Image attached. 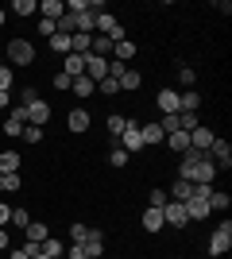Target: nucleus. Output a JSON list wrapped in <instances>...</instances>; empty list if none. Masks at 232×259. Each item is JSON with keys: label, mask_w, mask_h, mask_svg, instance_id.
<instances>
[{"label": "nucleus", "mask_w": 232, "mask_h": 259, "mask_svg": "<svg viewBox=\"0 0 232 259\" xmlns=\"http://www.w3.org/2000/svg\"><path fill=\"white\" fill-rule=\"evenodd\" d=\"M228 248H232V221H221L209 232V255H224Z\"/></svg>", "instance_id": "f257e3e1"}, {"label": "nucleus", "mask_w": 232, "mask_h": 259, "mask_svg": "<svg viewBox=\"0 0 232 259\" xmlns=\"http://www.w3.org/2000/svg\"><path fill=\"white\" fill-rule=\"evenodd\" d=\"M8 62L12 66H31L35 62V47L27 39H8Z\"/></svg>", "instance_id": "f03ea898"}, {"label": "nucleus", "mask_w": 232, "mask_h": 259, "mask_svg": "<svg viewBox=\"0 0 232 259\" xmlns=\"http://www.w3.org/2000/svg\"><path fill=\"white\" fill-rule=\"evenodd\" d=\"M120 147H124L128 155H140V151H144V136H140V124H135V120H128V124H124Z\"/></svg>", "instance_id": "7ed1b4c3"}, {"label": "nucleus", "mask_w": 232, "mask_h": 259, "mask_svg": "<svg viewBox=\"0 0 232 259\" xmlns=\"http://www.w3.org/2000/svg\"><path fill=\"white\" fill-rule=\"evenodd\" d=\"M217 178V162L209 159V155H201L194 166H190V182H213Z\"/></svg>", "instance_id": "20e7f679"}, {"label": "nucleus", "mask_w": 232, "mask_h": 259, "mask_svg": "<svg viewBox=\"0 0 232 259\" xmlns=\"http://www.w3.org/2000/svg\"><path fill=\"white\" fill-rule=\"evenodd\" d=\"M163 221H166V225H174V228H186L190 225L186 201H166V205H163Z\"/></svg>", "instance_id": "39448f33"}, {"label": "nucleus", "mask_w": 232, "mask_h": 259, "mask_svg": "<svg viewBox=\"0 0 232 259\" xmlns=\"http://www.w3.org/2000/svg\"><path fill=\"white\" fill-rule=\"evenodd\" d=\"M205 155H209V159L217 162V170H221V166L228 170V166H232V147H228L224 140H213V143H209V151H205Z\"/></svg>", "instance_id": "423d86ee"}, {"label": "nucleus", "mask_w": 232, "mask_h": 259, "mask_svg": "<svg viewBox=\"0 0 232 259\" xmlns=\"http://www.w3.org/2000/svg\"><path fill=\"white\" fill-rule=\"evenodd\" d=\"M81 251H85V259H101V251H105V236H101V228H89V236L81 240Z\"/></svg>", "instance_id": "0eeeda50"}, {"label": "nucleus", "mask_w": 232, "mask_h": 259, "mask_svg": "<svg viewBox=\"0 0 232 259\" xmlns=\"http://www.w3.org/2000/svg\"><path fill=\"white\" fill-rule=\"evenodd\" d=\"M23 108H27V124H35V128H43L47 120H51V105L43 97L35 101V105H23Z\"/></svg>", "instance_id": "6e6552de"}, {"label": "nucleus", "mask_w": 232, "mask_h": 259, "mask_svg": "<svg viewBox=\"0 0 232 259\" xmlns=\"http://www.w3.org/2000/svg\"><path fill=\"white\" fill-rule=\"evenodd\" d=\"M213 140H217V136H213V128H205V124H198V128L190 132V147H194V151H209Z\"/></svg>", "instance_id": "1a4fd4ad"}, {"label": "nucleus", "mask_w": 232, "mask_h": 259, "mask_svg": "<svg viewBox=\"0 0 232 259\" xmlns=\"http://www.w3.org/2000/svg\"><path fill=\"white\" fill-rule=\"evenodd\" d=\"M85 77H93V81L109 77V62H105V58H97V54H85Z\"/></svg>", "instance_id": "9d476101"}, {"label": "nucleus", "mask_w": 232, "mask_h": 259, "mask_svg": "<svg viewBox=\"0 0 232 259\" xmlns=\"http://www.w3.org/2000/svg\"><path fill=\"white\" fill-rule=\"evenodd\" d=\"M198 108H201L198 89H182V93H178V112H198Z\"/></svg>", "instance_id": "9b49d317"}, {"label": "nucleus", "mask_w": 232, "mask_h": 259, "mask_svg": "<svg viewBox=\"0 0 232 259\" xmlns=\"http://www.w3.org/2000/svg\"><path fill=\"white\" fill-rule=\"evenodd\" d=\"M39 255H47V259H62V255H66V244H62V240H55V236H47L43 244H39Z\"/></svg>", "instance_id": "f8f14e48"}, {"label": "nucleus", "mask_w": 232, "mask_h": 259, "mask_svg": "<svg viewBox=\"0 0 232 259\" xmlns=\"http://www.w3.org/2000/svg\"><path fill=\"white\" fill-rule=\"evenodd\" d=\"M140 136H144V147H159V143L166 140L159 124H140Z\"/></svg>", "instance_id": "ddd939ff"}, {"label": "nucleus", "mask_w": 232, "mask_h": 259, "mask_svg": "<svg viewBox=\"0 0 232 259\" xmlns=\"http://www.w3.org/2000/svg\"><path fill=\"white\" fill-rule=\"evenodd\" d=\"M66 128H70V132H89V112H85V108H70Z\"/></svg>", "instance_id": "4468645a"}, {"label": "nucleus", "mask_w": 232, "mask_h": 259, "mask_svg": "<svg viewBox=\"0 0 232 259\" xmlns=\"http://www.w3.org/2000/svg\"><path fill=\"white\" fill-rule=\"evenodd\" d=\"M39 12H43V20H62V16H66V4H62V0H43V4H39Z\"/></svg>", "instance_id": "2eb2a0df"}, {"label": "nucleus", "mask_w": 232, "mask_h": 259, "mask_svg": "<svg viewBox=\"0 0 232 259\" xmlns=\"http://www.w3.org/2000/svg\"><path fill=\"white\" fill-rule=\"evenodd\" d=\"M155 105L163 108V116H166V112H178V93H174V89H159Z\"/></svg>", "instance_id": "dca6fc26"}, {"label": "nucleus", "mask_w": 232, "mask_h": 259, "mask_svg": "<svg viewBox=\"0 0 232 259\" xmlns=\"http://www.w3.org/2000/svg\"><path fill=\"white\" fill-rule=\"evenodd\" d=\"M166 147H170V151H190V132H170V136H166Z\"/></svg>", "instance_id": "f3484780"}, {"label": "nucleus", "mask_w": 232, "mask_h": 259, "mask_svg": "<svg viewBox=\"0 0 232 259\" xmlns=\"http://www.w3.org/2000/svg\"><path fill=\"white\" fill-rule=\"evenodd\" d=\"M62 74L81 77V74H85V58H81V54H66V66H62Z\"/></svg>", "instance_id": "a211bd4d"}, {"label": "nucleus", "mask_w": 232, "mask_h": 259, "mask_svg": "<svg viewBox=\"0 0 232 259\" xmlns=\"http://www.w3.org/2000/svg\"><path fill=\"white\" fill-rule=\"evenodd\" d=\"M116 81H120V89H128V93H132V89H140V85H144V74H135L132 66H128V70H124V74L116 77Z\"/></svg>", "instance_id": "6ab92c4d"}, {"label": "nucleus", "mask_w": 232, "mask_h": 259, "mask_svg": "<svg viewBox=\"0 0 232 259\" xmlns=\"http://www.w3.org/2000/svg\"><path fill=\"white\" fill-rule=\"evenodd\" d=\"M23 232H27V240H31V244H43V240L51 236V228H47L43 221H31V225L23 228Z\"/></svg>", "instance_id": "aec40b11"}, {"label": "nucleus", "mask_w": 232, "mask_h": 259, "mask_svg": "<svg viewBox=\"0 0 232 259\" xmlns=\"http://www.w3.org/2000/svg\"><path fill=\"white\" fill-rule=\"evenodd\" d=\"M132 54H135V43H132V39H120V43L112 47V58H116V62H124V66H128V58H132Z\"/></svg>", "instance_id": "412c9836"}, {"label": "nucleus", "mask_w": 232, "mask_h": 259, "mask_svg": "<svg viewBox=\"0 0 232 259\" xmlns=\"http://www.w3.org/2000/svg\"><path fill=\"white\" fill-rule=\"evenodd\" d=\"M163 225H166V221H163V209H151V205H147V213H144V228H147V232H159Z\"/></svg>", "instance_id": "4be33fe9"}, {"label": "nucleus", "mask_w": 232, "mask_h": 259, "mask_svg": "<svg viewBox=\"0 0 232 259\" xmlns=\"http://www.w3.org/2000/svg\"><path fill=\"white\" fill-rule=\"evenodd\" d=\"M20 170V151H4L0 155V174H16Z\"/></svg>", "instance_id": "5701e85b"}, {"label": "nucleus", "mask_w": 232, "mask_h": 259, "mask_svg": "<svg viewBox=\"0 0 232 259\" xmlns=\"http://www.w3.org/2000/svg\"><path fill=\"white\" fill-rule=\"evenodd\" d=\"M70 89H74L77 97H89V93L97 89V81H93V77H85V74H81V77H74V85H70Z\"/></svg>", "instance_id": "b1692460"}, {"label": "nucleus", "mask_w": 232, "mask_h": 259, "mask_svg": "<svg viewBox=\"0 0 232 259\" xmlns=\"http://www.w3.org/2000/svg\"><path fill=\"white\" fill-rule=\"evenodd\" d=\"M190 190H194V182H182V178H178V182L170 186V194H166V197H174V201H190Z\"/></svg>", "instance_id": "393cba45"}, {"label": "nucleus", "mask_w": 232, "mask_h": 259, "mask_svg": "<svg viewBox=\"0 0 232 259\" xmlns=\"http://www.w3.org/2000/svg\"><path fill=\"white\" fill-rule=\"evenodd\" d=\"M228 201H232L228 194H221V190H213V194H209V213H224V209H228Z\"/></svg>", "instance_id": "a878e982"}, {"label": "nucleus", "mask_w": 232, "mask_h": 259, "mask_svg": "<svg viewBox=\"0 0 232 259\" xmlns=\"http://www.w3.org/2000/svg\"><path fill=\"white\" fill-rule=\"evenodd\" d=\"M20 190V170L16 174H0V194H16Z\"/></svg>", "instance_id": "bb28decb"}, {"label": "nucleus", "mask_w": 232, "mask_h": 259, "mask_svg": "<svg viewBox=\"0 0 232 259\" xmlns=\"http://www.w3.org/2000/svg\"><path fill=\"white\" fill-rule=\"evenodd\" d=\"M178 81H182V89H194V81H198L194 66H178Z\"/></svg>", "instance_id": "cd10ccee"}, {"label": "nucleus", "mask_w": 232, "mask_h": 259, "mask_svg": "<svg viewBox=\"0 0 232 259\" xmlns=\"http://www.w3.org/2000/svg\"><path fill=\"white\" fill-rule=\"evenodd\" d=\"M20 140H23V143H39V140H43V128H35V124H23Z\"/></svg>", "instance_id": "c85d7f7f"}, {"label": "nucleus", "mask_w": 232, "mask_h": 259, "mask_svg": "<svg viewBox=\"0 0 232 259\" xmlns=\"http://www.w3.org/2000/svg\"><path fill=\"white\" fill-rule=\"evenodd\" d=\"M51 51H58V54H70V35H51Z\"/></svg>", "instance_id": "c756f323"}, {"label": "nucleus", "mask_w": 232, "mask_h": 259, "mask_svg": "<svg viewBox=\"0 0 232 259\" xmlns=\"http://www.w3.org/2000/svg\"><path fill=\"white\" fill-rule=\"evenodd\" d=\"M12 12H16V16H31V12H39V4H35V0H16Z\"/></svg>", "instance_id": "7c9ffc66"}, {"label": "nucleus", "mask_w": 232, "mask_h": 259, "mask_svg": "<svg viewBox=\"0 0 232 259\" xmlns=\"http://www.w3.org/2000/svg\"><path fill=\"white\" fill-rule=\"evenodd\" d=\"M51 85H55V89H58V93H66V89H70V85H74V77H70V74H62V70H58V74H55V77H51Z\"/></svg>", "instance_id": "2f4dec72"}, {"label": "nucleus", "mask_w": 232, "mask_h": 259, "mask_svg": "<svg viewBox=\"0 0 232 259\" xmlns=\"http://www.w3.org/2000/svg\"><path fill=\"white\" fill-rule=\"evenodd\" d=\"M124 124H128V120H124L120 112H116V116H109V124H105V128H109V136H116V140H120V132H124Z\"/></svg>", "instance_id": "473e14b6"}, {"label": "nucleus", "mask_w": 232, "mask_h": 259, "mask_svg": "<svg viewBox=\"0 0 232 259\" xmlns=\"http://www.w3.org/2000/svg\"><path fill=\"white\" fill-rule=\"evenodd\" d=\"M97 85H101V93H105V97H112V93H120V81H116V77H101Z\"/></svg>", "instance_id": "72a5a7b5"}, {"label": "nucleus", "mask_w": 232, "mask_h": 259, "mask_svg": "<svg viewBox=\"0 0 232 259\" xmlns=\"http://www.w3.org/2000/svg\"><path fill=\"white\" fill-rule=\"evenodd\" d=\"M147 201H151V209H163L170 197H166V190H151V194H147Z\"/></svg>", "instance_id": "f704fd0d"}, {"label": "nucleus", "mask_w": 232, "mask_h": 259, "mask_svg": "<svg viewBox=\"0 0 232 259\" xmlns=\"http://www.w3.org/2000/svg\"><path fill=\"white\" fill-rule=\"evenodd\" d=\"M12 225L27 228V225H31V213H27V209H12Z\"/></svg>", "instance_id": "c9c22d12"}, {"label": "nucleus", "mask_w": 232, "mask_h": 259, "mask_svg": "<svg viewBox=\"0 0 232 259\" xmlns=\"http://www.w3.org/2000/svg\"><path fill=\"white\" fill-rule=\"evenodd\" d=\"M109 162H112V166H124V162H128V151H124V147H112V151H109Z\"/></svg>", "instance_id": "e433bc0d"}, {"label": "nucleus", "mask_w": 232, "mask_h": 259, "mask_svg": "<svg viewBox=\"0 0 232 259\" xmlns=\"http://www.w3.org/2000/svg\"><path fill=\"white\" fill-rule=\"evenodd\" d=\"M85 236H89V228H85V225H70V240H74V244H81Z\"/></svg>", "instance_id": "4c0bfd02"}, {"label": "nucleus", "mask_w": 232, "mask_h": 259, "mask_svg": "<svg viewBox=\"0 0 232 259\" xmlns=\"http://www.w3.org/2000/svg\"><path fill=\"white\" fill-rule=\"evenodd\" d=\"M20 101H23V105H35V101H39V93H35V85H23V89H20Z\"/></svg>", "instance_id": "58836bf2"}, {"label": "nucleus", "mask_w": 232, "mask_h": 259, "mask_svg": "<svg viewBox=\"0 0 232 259\" xmlns=\"http://www.w3.org/2000/svg\"><path fill=\"white\" fill-rule=\"evenodd\" d=\"M55 31H58V27H55V20H43V16H39V35H47V39H51Z\"/></svg>", "instance_id": "ea45409f"}, {"label": "nucleus", "mask_w": 232, "mask_h": 259, "mask_svg": "<svg viewBox=\"0 0 232 259\" xmlns=\"http://www.w3.org/2000/svg\"><path fill=\"white\" fill-rule=\"evenodd\" d=\"M12 89V74H8V66H0V93H8Z\"/></svg>", "instance_id": "a19ab883"}, {"label": "nucleus", "mask_w": 232, "mask_h": 259, "mask_svg": "<svg viewBox=\"0 0 232 259\" xmlns=\"http://www.w3.org/2000/svg\"><path fill=\"white\" fill-rule=\"evenodd\" d=\"M8 221H12V209H8V205H4V201H0V228L8 225Z\"/></svg>", "instance_id": "79ce46f5"}, {"label": "nucleus", "mask_w": 232, "mask_h": 259, "mask_svg": "<svg viewBox=\"0 0 232 259\" xmlns=\"http://www.w3.org/2000/svg\"><path fill=\"white\" fill-rule=\"evenodd\" d=\"M70 259H85V251H81V244H70Z\"/></svg>", "instance_id": "37998d69"}, {"label": "nucleus", "mask_w": 232, "mask_h": 259, "mask_svg": "<svg viewBox=\"0 0 232 259\" xmlns=\"http://www.w3.org/2000/svg\"><path fill=\"white\" fill-rule=\"evenodd\" d=\"M8 259H31V255H27V251H23V248H16V251H12V255Z\"/></svg>", "instance_id": "c03bdc74"}, {"label": "nucleus", "mask_w": 232, "mask_h": 259, "mask_svg": "<svg viewBox=\"0 0 232 259\" xmlns=\"http://www.w3.org/2000/svg\"><path fill=\"white\" fill-rule=\"evenodd\" d=\"M8 248V232H4V228H0V251Z\"/></svg>", "instance_id": "a18cd8bd"}, {"label": "nucleus", "mask_w": 232, "mask_h": 259, "mask_svg": "<svg viewBox=\"0 0 232 259\" xmlns=\"http://www.w3.org/2000/svg\"><path fill=\"white\" fill-rule=\"evenodd\" d=\"M0 108H8V93H0Z\"/></svg>", "instance_id": "49530a36"}, {"label": "nucleus", "mask_w": 232, "mask_h": 259, "mask_svg": "<svg viewBox=\"0 0 232 259\" xmlns=\"http://www.w3.org/2000/svg\"><path fill=\"white\" fill-rule=\"evenodd\" d=\"M4 20H8V12H4V8H0V23H4Z\"/></svg>", "instance_id": "de8ad7c7"}, {"label": "nucleus", "mask_w": 232, "mask_h": 259, "mask_svg": "<svg viewBox=\"0 0 232 259\" xmlns=\"http://www.w3.org/2000/svg\"><path fill=\"white\" fill-rule=\"evenodd\" d=\"M31 259H47V255H31Z\"/></svg>", "instance_id": "09e8293b"}, {"label": "nucleus", "mask_w": 232, "mask_h": 259, "mask_svg": "<svg viewBox=\"0 0 232 259\" xmlns=\"http://www.w3.org/2000/svg\"><path fill=\"white\" fill-rule=\"evenodd\" d=\"M0 66H4V62H0Z\"/></svg>", "instance_id": "8fccbe9b"}]
</instances>
